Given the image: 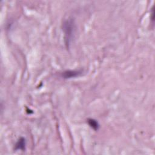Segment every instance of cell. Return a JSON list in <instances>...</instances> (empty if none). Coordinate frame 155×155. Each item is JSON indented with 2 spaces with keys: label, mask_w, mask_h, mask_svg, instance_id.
I'll list each match as a JSON object with an SVG mask.
<instances>
[{
  "label": "cell",
  "mask_w": 155,
  "mask_h": 155,
  "mask_svg": "<svg viewBox=\"0 0 155 155\" xmlns=\"http://www.w3.org/2000/svg\"><path fill=\"white\" fill-rule=\"evenodd\" d=\"M74 22L72 19H67L64 21L63 24V30L65 35V42L67 47H68L73 38L74 29Z\"/></svg>",
  "instance_id": "cell-1"
},
{
  "label": "cell",
  "mask_w": 155,
  "mask_h": 155,
  "mask_svg": "<svg viewBox=\"0 0 155 155\" xmlns=\"http://www.w3.org/2000/svg\"><path fill=\"white\" fill-rule=\"evenodd\" d=\"M83 73L82 70H66L62 73L61 76L64 79H70L76 78L81 76Z\"/></svg>",
  "instance_id": "cell-2"
},
{
  "label": "cell",
  "mask_w": 155,
  "mask_h": 155,
  "mask_svg": "<svg viewBox=\"0 0 155 155\" xmlns=\"http://www.w3.org/2000/svg\"><path fill=\"white\" fill-rule=\"evenodd\" d=\"M26 147V140L23 137H20L15 145V150H22L25 151Z\"/></svg>",
  "instance_id": "cell-3"
},
{
  "label": "cell",
  "mask_w": 155,
  "mask_h": 155,
  "mask_svg": "<svg viewBox=\"0 0 155 155\" xmlns=\"http://www.w3.org/2000/svg\"><path fill=\"white\" fill-rule=\"evenodd\" d=\"M87 122H88L89 126H90L91 128H92L94 130L97 131V130H99L100 125H99L98 122H97L96 120H95V119H94L89 118V119H88V120H87Z\"/></svg>",
  "instance_id": "cell-4"
},
{
  "label": "cell",
  "mask_w": 155,
  "mask_h": 155,
  "mask_svg": "<svg viewBox=\"0 0 155 155\" xmlns=\"http://www.w3.org/2000/svg\"><path fill=\"white\" fill-rule=\"evenodd\" d=\"M154 7L151 9V19L152 21V23H154Z\"/></svg>",
  "instance_id": "cell-5"
}]
</instances>
